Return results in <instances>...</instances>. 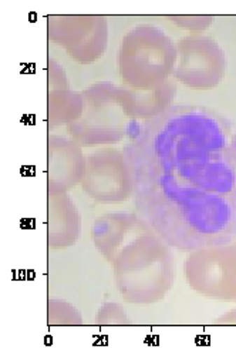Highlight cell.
Returning a JSON list of instances; mask_svg holds the SVG:
<instances>
[{"instance_id": "obj_1", "label": "cell", "mask_w": 236, "mask_h": 359, "mask_svg": "<svg viewBox=\"0 0 236 359\" xmlns=\"http://www.w3.org/2000/svg\"><path fill=\"white\" fill-rule=\"evenodd\" d=\"M123 153L139 217L179 251L236 240V123L201 106L141 121Z\"/></svg>"}, {"instance_id": "obj_2", "label": "cell", "mask_w": 236, "mask_h": 359, "mask_svg": "<svg viewBox=\"0 0 236 359\" xmlns=\"http://www.w3.org/2000/svg\"><path fill=\"white\" fill-rule=\"evenodd\" d=\"M92 241L111 264L121 297L137 305L165 298L175 278L169 244L138 214L113 212L99 217Z\"/></svg>"}, {"instance_id": "obj_3", "label": "cell", "mask_w": 236, "mask_h": 359, "mask_svg": "<svg viewBox=\"0 0 236 359\" xmlns=\"http://www.w3.org/2000/svg\"><path fill=\"white\" fill-rule=\"evenodd\" d=\"M83 114L69 126V133L81 147L116 144L134 130L128 90L102 81L83 90Z\"/></svg>"}, {"instance_id": "obj_4", "label": "cell", "mask_w": 236, "mask_h": 359, "mask_svg": "<svg viewBox=\"0 0 236 359\" xmlns=\"http://www.w3.org/2000/svg\"><path fill=\"white\" fill-rule=\"evenodd\" d=\"M176 60L171 37L161 29L141 25L131 29L118 50V72L127 88L146 92L169 81Z\"/></svg>"}, {"instance_id": "obj_5", "label": "cell", "mask_w": 236, "mask_h": 359, "mask_svg": "<svg viewBox=\"0 0 236 359\" xmlns=\"http://www.w3.org/2000/svg\"><path fill=\"white\" fill-rule=\"evenodd\" d=\"M183 274L197 294L236 302V240L190 252L183 264Z\"/></svg>"}, {"instance_id": "obj_6", "label": "cell", "mask_w": 236, "mask_h": 359, "mask_svg": "<svg viewBox=\"0 0 236 359\" xmlns=\"http://www.w3.org/2000/svg\"><path fill=\"white\" fill-rule=\"evenodd\" d=\"M172 76L194 90H212L226 74V56L219 44L204 34H190L175 44Z\"/></svg>"}, {"instance_id": "obj_7", "label": "cell", "mask_w": 236, "mask_h": 359, "mask_svg": "<svg viewBox=\"0 0 236 359\" xmlns=\"http://www.w3.org/2000/svg\"><path fill=\"white\" fill-rule=\"evenodd\" d=\"M47 36L81 65L99 60L107 49L109 25L99 15L49 16Z\"/></svg>"}, {"instance_id": "obj_8", "label": "cell", "mask_w": 236, "mask_h": 359, "mask_svg": "<svg viewBox=\"0 0 236 359\" xmlns=\"http://www.w3.org/2000/svg\"><path fill=\"white\" fill-rule=\"evenodd\" d=\"M83 191L102 204H118L132 197V175L121 150L103 147L85 157Z\"/></svg>"}, {"instance_id": "obj_9", "label": "cell", "mask_w": 236, "mask_h": 359, "mask_svg": "<svg viewBox=\"0 0 236 359\" xmlns=\"http://www.w3.org/2000/svg\"><path fill=\"white\" fill-rule=\"evenodd\" d=\"M85 172V157L81 146L73 139L50 136L47 140V193L67 194Z\"/></svg>"}, {"instance_id": "obj_10", "label": "cell", "mask_w": 236, "mask_h": 359, "mask_svg": "<svg viewBox=\"0 0 236 359\" xmlns=\"http://www.w3.org/2000/svg\"><path fill=\"white\" fill-rule=\"evenodd\" d=\"M83 96L70 88L64 69L53 59L47 62V124L49 128L70 126L83 114Z\"/></svg>"}, {"instance_id": "obj_11", "label": "cell", "mask_w": 236, "mask_h": 359, "mask_svg": "<svg viewBox=\"0 0 236 359\" xmlns=\"http://www.w3.org/2000/svg\"><path fill=\"white\" fill-rule=\"evenodd\" d=\"M81 236V215L69 194L49 196L47 200V244L50 250H64Z\"/></svg>"}, {"instance_id": "obj_12", "label": "cell", "mask_w": 236, "mask_h": 359, "mask_svg": "<svg viewBox=\"0 0 236 359\" xmlns=\"http://www.w3.org/2000/svg\"><path fill=\"white\" fill-rule=\"evenodd\" d=\"M127 90L135 121L151 120L167 111L172 106L176 93V87L171 80L157 88L146 90V92H137L131 88Z\"/></svg>"}, {"instance_id": "obj_13", "label": "cell", "mask_w": 236, "mask_h": 359, "mask_svg": "<svg viewBox=\"0 0 236 359\" xmlns=\"http://www.w3.org/2000/svg\"><path fill=\"white\" fill-rule=\"evenodd\" d=\"M47 323L50 327H80L83 317L80 311L63 299H49L47 304Z\"/></svg>"}, {"instance_id": "obj_14", "label": "cell", "mask_w": 236, "mask_h": 359, "mask_svg": "<svg viewBox=\"0 0 236 359\" xmlns=\"http://www.w3.org/2000/svg\"><path fill=\"white\" fill-rule=\"evenodd\" d=\"M96 324L100 327H110V325H130L131 321L128 320L127 312L124 308L117 302H106L97 311Z\"/></svg>"}, {"instance_id": "obj_15", "label": "cell", "mask_w": 236, "mask_h": 359, "mask_svg": "<svg viewBox=\"0 0 236 359\" xmlns=\"http://www.w3.org/2000/svg\"><path fill=\"white\" fill-rule=\"evenodd\" d=\"M176 26L194 33H201L212 23V16H168Z\"/></svg>"}, {"instance_id": "obj_16", "label": "cell", "mask_w": 236, "mask_h": 359, "mask_svg": "<svg viewBox=\"0 0 236 359\" xmlns=\"http://www.w3.org/2000/svg\"><path fill=\"white\" fill-rule=\"evenodd\" d=\"M215 325H236V309H230L229 312H225L223 316L216 318L214 321Z\"/></svg>"}]
</instances>
